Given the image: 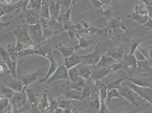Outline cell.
<instances>
[{
    "mask_svg": "<svg viewBox=\"0 0 152 113\" xmlns=\"http://www.w3.org/2000/svg\"><path fill=\"white\" fill-rule=\"evenodd\" d=\"M14 35L17 38L16 50L19 52L26 49H40L38 44H36L28 35V28L26 25L17 27L14 30Z\"/></svg>",
    "mask_w": 152,
    "mask_h": 113,
    "instance_id": "cell-1",
    "label": "cell"
},
{
    "mask_svg": "<svg viewBox=\"0 0 152 113\" xmlns=\"http://www.w3.org/2000/svg\"><path fill=\"white\" fill-rule=\"evenodd\" d=\"M27 88V86H24L21 91L15 92L13 97L10 99L14 113H19L22 107L25 106L28 99L26 93Z\"/></svg>",
    "mask_w": 152,
    "mask_h": 113,
    "instance_id": "cell-2",
    "label": "cell"
},
{
    "mask_svg": "<svg viewBox=\"0 0 152 113\" xmlns=\"http://www.w3.org/2000/svg\"><path fill=\"white\" fill-rule=\"evenodd\" d=\"M123 86H127L131 88L133 91L139 96L144 100L149 102L152 105V88L147 87H141L134 84L132 82H127L123 84Z\"/></svg>",
    "mask_w": 152,
    "mask_h": 113,
    "instance_id": "cell-3",
    "label": "cell"
},
{
    "mask_svg": "<svg viewBox=\"0 0 152 113\" xmlns=\"http://www.w3.org/2000/svg\"><path fill=\"white\" fill-rule=\"evenodd\" d=\"M101 51V49L96 46L94 51L92 53L85 56H81L82 58V63L81 64L95 66L99 62L103 54H102Z\"/></svg>",
    "mask_w": 152,
    "mask_h": 113,
    "instance_id": "cell-4",
    "label": "cell"
},
{
    "mask_svg": "<svg viewBox=\"0 0 152 113\" xmlns=\"http://www.w3.org/2000/svg\"><path fill=\"white\" fill-rule=\"evenodd\" d=\"M21 14L23 15V22L25 25H35L40 22L39 19V12L34 10V9H26L25 11L22 12ZM21 12V13H22Z\"/></svg>",
    "mask_w": 152,
    "mask_h": 113,
    "instance_id": "cell-5",
    "label": "cell"
},
{
    "mask_svg": "<svg viewBox=\"0 0 152 113\" xmlns=\"http://www.w3.org/2000/svg\"><path fill=\"white\" fill-rule=\"evenodd\" d=\"M60 90L63 94L64 97L66 100L83 101L81 97L82 92L78 91L75 89L69 88L66 84H62Z\"/></svg>",
    "mask_w": 152,
    "mask_h": 113,
    "instance_id": "cell-6",
    "label": "cell"
},
{
    "mask_svg": "<svg viewBox=\"0 0 152 113\" xmlns=\"http://www.w3.org/2000/svg\"><path fill=\"white\" fill-rule=\"evenodd\" d=\"M0 54L2 59L5 61L7 66L9 67L12 76L15 78H18L16 73V61H13L10 58L7 49L2 45H0Z\"/></svg>",
    "mask_w": 152,
    "mask_h": 113,
    "instance_id": "cell-7",
    "label": "cell"
},
{
    "mask_svg": "<svg viewBox=\"0 0 152 113\" xmlns=\"http://www.w3.org/2000/svg\"><path fill=\"white\" fill-rule=\"evenodd\" d=\"M3 84L5 86L12 89L15 92L21 91L24 87L21 80L18 78H15L13 76L6 78L3 81Z\"/></svg>",
    "mask_w": 152,
    "mask_h": 113,
    "instance_id": "cell-8",
    "label": "cell"
},
{
    "mask_svg": "<svg viewBox=\"0 0 152 113\" xmlns=\"http://www.w3.org/2000/svg\"><path fill=\"white\" fill-rule=\"evenodd\" d=\"M69 78L68 70H67L64 66H59L54 74L47 80L46 83L47 84H50L52 82L57 80L67 79Z\"/></svg>",
    "mask_w": 152,
    "mask_h": 113,
    "instance_id": "cell-9",
    "label": "cell"
},
{
    "mask_svg": "<svg viewBox=\"0 0 152 113\" xmlns=\"http://www.w3.org/2000/svg\"><path fill=\"white\" fill-rule=\"evenodd\" d=\"M40 74H42V70H38L33 72H23L19 75L18 78L22 81L24 86L28 87L37 79V76Z\"/></svg>",
    "mask_w": 152,
    "mask_h": 113,
    "instance_id": "cell-10",
    "label": "cell"
},
{
    "mask_svg": "<svg viewBox=\"0 0 152 113\" xmlns=\"http://www.w3.org/2000/svg\"><path fill=\"white\" fill-rule=\"evenodd\" d=\"M121 94V96L123 97V99H126L127 100L130 101L132 104L135 105L136 106L139 107L137 105L136 101L134 97V92L131 88L127 87V86H123L117 89Z\"/></svg>",
    "mask_w": 152,
    "mask_h": 113,
    "instance_id": "cell-11",
    "label": "cell"
},
{
    "mask_svg": "<svg viewBox=\"0 0 152 113\" xmlns=\"http://www.w3.org/2000/svg\"><path fill=\"white\" fill-rule=\"evenodd\" d=\"M137 73L140 75L150 78L152 76V67L146 60L145 61H137V66L136 68Z\"/></svg>",
    "mask_w": 152,
    "mask_h": 113,
    "instance_id": "cell-12",
    "label": "cell"
},
{
    "mask_svg": "<svg viewBox=\"0 0 152 113\" xmlns=\"http://www.w3.org/2000/svg\"><path fill=\"white\" fill-rule=\"evenodd\" d=\"M124 62L123 63L125 69L127 71H133V70H136L137 66V61L136 60L134 55L130 54L124 55L123 58Z\"/></svg>",
    "mask_w": 152,
    "mask_h": 113,
    "instance_id": "cell-13",
    "label": "cell"
},
{
    "mask_svg": "<svg viewBox=\"0 0 152 113\" xmlns=\"http://www.w3.org/2000/svg\"><path fill=\"white\" fill-rule=\"evenodd\" d=\"M82 63V58L81 56H78L73 53L72 56L65 58L64 66L67 69L69 70L73 67H75L76 66L79 65Z\"/></svg>",
    "mask_w": 152,
    "mask_h": 113,
    "instance_id": "cell-14",
    "label": "cell"
},
{
    "mask_svg": "<svg viewBox=\"0 0 152 113\" xmlns=\"http://www.w3.org/2000/svg\"><path fill=\"white\" fill-rule=\"evenodd\" d=\"M48 90L45 89L43 91V93L42 98L38 102V107L39 110L41 113H48L50 109V102L47 96Z\"/></svg>",
    "mask_w": 152,
    "mask_h": 113,
    "instance_id": "cell-15",
    "label": "cell"
},
{
    "mask_svg": "<svg viewBox=\"0 0 152 113\" xmlns=\"http://www.w3.org/2000/svg\"><path fill=\"white\" fill-rule=\"evenodd\" d=\"M48 59L50 61V68L48 69V72L46 74V75L45 77H43V78H42L39 81V83H42L43 82H46L47 81V80L51 78L52 75L54 74V72H55V71L56 70L57 67H58L57 65V63L54 59V58H53L52 53L50 54V56L49 57Z\"/></svg>",
    "mask_w": 152,
    "mask_h": 113,
    "instance_id": "cell-16",
    "label": "cell"
},
{
    "mask_svg": "<svg viewBox=\"0 0 152 113\" xmlns=\"http://www.w3.org/2000/svg\"><path fill=\"white\" fill-rule=\"evenodd\" d=\"M110 72V71L108 69L107 67L98 69H96V68L94 67L92 71L91 75L94 79L98 80L104 78Z\"/></svg>",
    "mask_w": 152,
    "mask_h": 113,
    "instance_id": "cell-17",
    "label": "cell"
},
{
    "mask_svg": "<svg viewBox=\"0 0 152 113\" xmlns=\"http://www.w3.org/2000/svg\"><path fill=\"white\" fill-rule=\"evenodd\" d=\"M55 49L58 50L64 58H67L72 56L74 53V51L77 50L76 46L75 47H68L59 44L55 46Z\"/></svg>",
    "mask_w": 152,
    "mask_h": 113,
    "instance_id": "cell-18",
    "label": "cell"
},
{
    "mask_svg": "<svg viewBox=\"0 0 152 113\" xmlns=\"http://www.w3.org/2000/svg\"><path fill=\"white\" fill-rule=\"evenodd\" d=\"M26 93L27 95V98L30 101V105L32 108H34L37 106L38 102H37V97L39 94L35 92V91L32 89H28L26 88Z\"/></svg>",
    "mask_w": 152,
    "mask_h": 113,
    "instance_id": "cell-19",
    "label": "cell"
},
{
    "mask_svg": "<svg viewBox=\"0 0 152 113\" xmlns=\"http://www.w3.org/2000/svg\"><path fill=\"white\" fill-rule=\"evenodd\" d=\"M116 61L113 57L110 56H106L105 54H103L99 62L95 65V67H107L110 63H112Z\"/></svg>",
    "mask_w": 152,
    "mask_h": 113,
    "instance_id": "cell-20",
    "label": "cell"
},
{
    "mask_svg": "<svg viewBox=\"0 0 152 113\" xmlns=\"http://www.w3.org/2000/svg\"><path fill=\"white\" fill-rule=\"evenodd\" d=\"M128 80L132 82L134 84L141 86V87H147L152 88V78H148L145 79H131L128 78Z\"/></svg>",
    "mask_w": 152,
    "mask_h": 113,
    "instance_id": "cell-21",
    "label": "cell"
},
{
    "mask_svg": "<svg viewBox=\"0 0 152 113\" xmlns=\"http://www.w3.org/2000/svg\"><path fill=\"white\" fill-rule=\"evenodd\" d=\"M78 73L83 79L88 80L90 78L91 74V71L88 65H84L81 64V66L77 70Z\"/></svg>",
    "mask_w": 152,
    "mask_h": 113,
    "instance_id": "cell-22",
    "label": "cell"
},
{
    "mask_svg": "<svg viewBox=\"0 0 152 113\" xmlns=\"http://www.w3.org/2000/svg\"><path fill=\"white\" fill-rule=\"evenodd\" d=\"M5 48L7 51L10 58L13 61H16L18 59V52L16 50L15 46H13L12 44H10L7 45Z\"/></svg>",
    "mask_w": 152,
    "mask_h": 113,
    "instance_id": "cell-23",
    "label": "cell"
},
{
    "mask_svg": "<svg viewBox=\"0 0 152 113\" xmlns=\"http://www.w3.org/2000/svg\"><path fill=\"white\" fill-rule=\"evenodd\" d=\"M76 36L78 38V39L80 41V44L76 46L77 49H78V48H83V49H87L88 48V47L90 44L91 41L90 40H86L83 36H82L81 37H80L77 33L75 34Z\"/></svg>",
    "mask_w": 152,
    "mask_h": 113,
    "instance_id": "cell-24",
    "label": "cell"
},
{
    "mask_svg": "<svg viewBox=\"0 0 152 113\" xmlns=\"http://www.w3.org/2000/svg\"><path fill=\"white\" fill-rule=\"evenodd\" d=\"M128 78H120L118 80H116L114 82H111L107 83V91H109L112 89H118L121 87V83H123L126 79H127Z\"/></svg>",
    "mask_w": 152,
    "mask_h": 113,
    "instance_id": "cell-25",
    "label": "cell"
},
{
    "mask_svg": "<svg viewBox=\"0 0 152 113\" xmlns=\"http://www.w3.org/2000/svg\"><path fill=\"white\" fill-rule=\"evenodd\" d=\"M47 96H48V101L50 102V109L48 113H54L55 110L58 107V101L54 99L53 97L51 96V94H49L48 92H47Z\"/></svg>",
    "mask_w": 152,
    "mask_h": 113,
    "instance_id": "cell-26",
    "label": "cell"
},
{
    "mask_svg": "<svg viewBox=\"0 0 152 113\" xmlns=\"http://www.w3.org/2000/svg\"><path fill=\"white\" fill-rule=\"evenodd\" d=\"M142 38H141V37L133 38L132 40H131V50H130V53L129 54L133 55L136 50H137L140 44L142 42Z\"/></svg>",
    "mask_w": 152,
    "mask_h": 113,
    "instance_id": "cell-27",
    "label": "cell"
},
{
    "mask_svg": "<svg viewBox=\"0 0 152 113\" xmlns=\"http://www.w3.org/2000/svg\"><path fill=\"white\" fill-rule=\"evenodd\" d=\"M115 97H118L123 99V97L119 93L118 90L117 89H112L109 91H107V101L110 102L111 100Z\"/></svg>",
    "mask_w": 152,
    "mask_h": 113,
    "instance_id": "cell-28",
    "label": "cell"
},
{
    "mask_svg": "<svg viewBox=\"0 0 152 113\" xmlns=\"http://www.w3.org/2000/svg\"><path fill=\"white\" fill-rule=\"evenodd\" d=\"M57 100L58 101V105L59 107L63 109H71V106H72L71 100H66L64 97V99H61V98L60 97Z\"/></svg>",
    "mask_w": 152,
    "mask_h": 113,
    "instance_id": "cell-29",
    "label": "cell"
},
{
    "mask_svg": "<svg viewBox=\"0 0 152 113\" xmlns=\"http://www.w3.org/2000/svg\"><path fill=\"white\" fill-rule=\"evenodd\" d=\"M1 92L3 93V96L8 99H12L15 92L10 88H8L6 86L1 88Z\"/></svg>",
    "mask_w": 152,
    "mask_h": 113,
    "instance_id": "cell-30",
    "label": "cell"
},
{
    "mask_svg": "<svg viewBox=\"0 0 152 113\" xmlns=\"http://www.w3.org/2000/svg\"><path fill=\"white\" fill-rule=\"evenodd\" d=\"M9 99L2 96L0 99V113H2L7 108L9 105Z\"/></svg>",
    "mask_w": 152,
    "mask_h": 113,
    "instance_id": "cell-31",
    "label": "cell"
},
{
    "mask_svg": "<svg viewBox=\"0 0 152 113\" xmlns=\"http://www.w3.org/2000/svg\"><path fill=\"white\" fill-rule=\"evenodd\" d=\"M90 95H91V88L89 84L86 83L85 85L84 88L82 91V96H81L82 100L83 101L88 99V97H90Z\"/></svg>",
    "mask_w": 152,
    "mask_h": 113,
    "instance_id": "cell-32",
    "label": "cell"
},
{
    "mask_svg": "<svg viewBox=\"0 0 152 113\" xmlns=\"http://www.w3.org/2000/svg\"><path fill=\"white\" fill-rule=\"evenodd\" d=\"M107 68L110 71H116L121 69H125L124 64L121 62L114 63L111 66H107Z\"/></svg>",
    "mask_w": 152,
    "mask_h": 113,
    "instance_id": "cell-33",
    "label": "cell"
},
{
    "mask_svg": "<svg viewBox=\"0 0 152 113\" xmlns=\"http://www.w3.org/2000/svg\"><path fill=\"white\" fill-rule=\"evenodd\" d=\"M133 55L135 56L137 61H145L146 60L145 57L141 53V51L139 50H136Z\"/></svg>",
    "mask_w": 152,
    "mask_h": 113,
    "instance_id": "cell-34",
    "label": "cell"
},
{
    "mask_svg": "<svg viewBox=\"0 0 152 113\" xmlns=\"http://www.w3.org/2000/svg\"><path fill=\"white\" fill-rule=\"evenodd\" d=\"M105 101L100 100V112L99 113H110L106 106Z\"/></svg>",
    "mask_w": 152,
    "mask_h": 113,
    "instance_id": "cell-35",
    "label": "cell"
},
{
    "mask_svg": "<svg viewBox=\"0 0 152 113\" xmlns=\"http://www.w3.org/2000/svg\"><path fill=\"white\" fill-rule=\"evenodd\" d=\"M147 61L148 62L150 66L152 67V47L149 48V54L147 57L146 59Z\"/></svg>",
    "mask_w": 152,
    "mask_h": 113,
    "instance_id": "cell-36",
    "label": "cell"
},
{
    "mask_svg": "<svg viewBox=\"0 0 152 113\" xmlns=\"http://www.w3.org/2000/svg\"><path fill=\"white\" fill-rule=\"evenodd\" d=\"M144 27L148 28L149 30L152 31V19L151 18H149L148 20L145 23L144 25Z\"/></svg>",
    "mask_w": 152,
    "mask_h": 113,
    "instance_id": "cell-37",
    "label": "cell"
},
{
    "mask_svg": "<svg viewBox=\"0 0 152 113\" xmlns=\"http://www.w3.org/2000/svg\"><path fill=\"white\" fill-rule=\"evenodd\" d=\"M63 109L58 107L57 109L55 110L54 113H63Z\"/></svg>",
    "mask_w": 152,
    "mask_h": 113,
    "instance_id": "cell-38",
    "label": "cell"
},
{
    "mask_svg": "<svg viewBox=\"0 0 152 113\" xmlns=\"http://www.w3.org/2000/svg\"><path fill=\"white\" fill-rule=\"evenodd\" d=\"M63 113H73V112L72 111V109H64Z\"/></svg>",
    "mask_w": 152,
    "mask_h": 113,
    "instance_id": "cell-39",
    "label": "cell"
},
{
    "mask_svg": "<svg viewBox=\"0 0 152 113\" xmlns=\"http://www.w3.org/2000/svg\"><path fill=\"white\" fill-rule=\"evenodd\" d=\"M12 0H0V2H5V3H9Z\"/></svg>",
    "mask_w": 152,
    "mask_h": 113,
    "instance_id": "cell-40",
    "label": "cell"
},
{
    "mask_svg": "<svg viewBox=\"0 0 152 113\" xmlns=\"http://www.w3.org/2000/svg\"><path fill=\"white\" fill-rule=\"evenodd\" d=\"M4 67H3L1 64H0V73H1V72H2L4 71Z\"/></svg>",
    "mask_w": 152,
    "mask_h": 113,
    "instance_id": "cell-41",
    "label": "cell"
},
{
    "mask_svg": "<svg viewBox=\"0 0 152 113\" xmlns=\"http://www.w3.org/2000/svg\"><path fill=\"white\" fill-rule=\"evenodd\" d=\"M2 96H2V95H0V99H1V98Z\"/></svg>",
    "mask_w": 152,
    "mask_h": 113,
    "instance_id": "cell-42",
    "label": "cell"
}]
</instances>
